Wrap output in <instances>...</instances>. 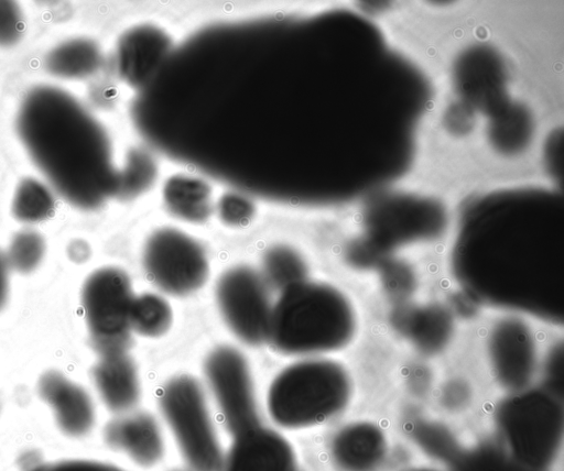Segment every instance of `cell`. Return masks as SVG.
I'll list each match as a JSON object with an SVG mask.
<instances>
[{"label":"cell","mask_w":564,"mask_h":471,"mask_svg":"<svg viewBox=\"0 0 564 471\" xmlns=\"http://www.w3.org/2000/svg\"><path fill=\"white\" fill-rule=\"evenodd\" d=\"M104 439L110 449L144 469L158 465L165 454L162 428L147 412L117 415L105 426Z\"/></svg>","instance_id":"5bb4252c"},{"label":"cell","mask_w":564,"mask_h":471,"mask_svg":"<svg viewBox=\"0 0 564 471\" xmlns=\"http://www.w3.org/2000/svg\"><path fill=\"white\" fill-rule=\"evenodd\" d=\"M203 373L206 392L230 437L262 423L251 369L241 351L215 347L204 360Z\"/></svg>","instance_id":"ba28073f"},{"label":"cell","mask_w":564,"mask_h":471,"mask_svg":"<svg viewBox=\"0 0 564 471\" xmlns=\"http://www.w3.org/2000/svg\"><path fill=\"white\" fill-rule=\"evenodd\" d=\"M496 421L503 443L521 464L547 470L560 454L563 440V406L545 390L509 393L498 406Z\"/></svg>","instance_id":"277c9868"},{"label":"cell","mask_w":564,"mask_h":471,"mask_svg":"<svg viewBox=\"0 0 564 471\" xmlns=\"http://www.w3.org/2000/svg\"><path fill=\"white\" fill-rule=\"evenodd\" d=\"M169 471H189L187 468H174Z\"/></svg>","instance_id":"4316f807"},{"label":"cell","mask_w":564,"mask_h":471,"mask_svg":"<svg viewBox=\"0 0 564 471\" xmlns=\"http://www.w3.org/2000/svg\"><path fill=\"white\" fill-rule=\"evenodd\" d=\"M206 393L193 375L177 374L158 394L162 419L189 471H219L225 454Z\"/></svg>","instance_id":"5b68a950"},{"label":"cell","mask_w":564,"mask_h":471,"mask_svg":"<svg viewBox=\"0 0 564 471\" xmlns=\"http://www.w3.org/2000/svg\"><path fill=\"white\" fill-rule=\"evenodd\" d=\"M10 266L6 252L0 250V310L4 308L9 298Z\"/></svg>","instance_id":"d4e9b609"},{"label":"cell","mask_w":564,"mask_h":471,"mask_svg":"<svg viewBox=\"0 0 564 471\" xmlns=\"http://www.w3.org/2000/svg\"><path fill=\"white\" fill-rule=\"evenodd\" d=\"M256 211L253 200L240 190L226 191L215 201L214 212L224 224L232 228L249 224Z\"/></svg>","instance_id":"7402d4cb"},{"label":"cell","mask_w":564,"mask_h":471,"mask_svg":"<svg viewBox=\"0 0 564 471\" xmlns=\"http://www.w3.org/2000/svg\"><path fill=\"white\" fill-rule=\"evenodd\" d=\"M486 353L491 374L508 393L530 387L539 368L535 335L518 316L499 318L490 327Z\"/></svg>","instance_id":"30bf717a"},{"label":"cell","mask_w":564,"mask_h":471,"mask_svg":"<svg viewBox=\"0 0 564 471\" xmlns=\"http://www.w3.org/2000/svg\"><path fill=\"white\" fill-rule=\"evenodd\" d=\"M358 329V313L341 289L306 278L273 303L268 343L288 357H327L347 348Z\"/></svg>","instance_id":"7a4b0ae2"},{"label":"cell","mask_w":564,"mask_h":471,"mask_svg":"<svg viewBox=\"0 0 564 471\" xmlns=\"http://www.w3.org/2000/svg\"><path fill=\"white\" fill-rule=\"evenodd\" d=\"M142 266L149 281L162 293L187 296L208 280L205 248L184 230L162 226L152 230L142 247Z\"/></svg>","instance_id":"52a82bcc"},{"label":"cell","mask_w":564,"mask_h":471,"mask_svg":"<svg viewBox=\"0 0 564 471\" xmlns=\"http://www.w3.org/2000/svg\"><path fill=\"white\" fill-rule=\"evenodd\" d=\"M96 392L116 415L134 410L141 397L138 368L127 351L100 354L90 370Z\"/></svg>","instance_id":"9a60e30c"},{"label":"cell","mask_w":564,"mask_h":471,"mask_svg":"<svg viewBox=\"0 0 564 471\" xmlns=\"http://www.w3.org/2000/svg\"><path fill=\"white\" fill-rule=\"evenodd\" d=\"M37 394L51 408L57 428L69 438L86 437L96 423V410L88 392L59 371L43 373Z\"/></svg>","instance_id":"4fadbf2b"},{"label":"cell","mask_w":564,"mask_h":471,"mask_svg":"<svg viewBox=\"0 0 564 471\" xmlns=\"http://www.w3.org/2000/svg\"><path fill=\"white\" fill-rule=\"evenodd\" d=\"M354 380L348 368L329 357L300 358L282 369L267 392V410L284 429L315 427L350 406Z\"/></svg>","instance_id":"3957f363"},{"label":"cell","mask_w":564,"mask_h":471,"mask_svg":"<svg viewBox=\"0 0 564 471\" xmlns=\"http://www.w3.org/2000/svg\"><path fill=\"white\" fill-rule=\"evenodd\" d=\"M23 31V17L13 1H0V45L10 46L18 42Z\"/></svg>","instance_id":"cb8c5ba5"},{"label":"cell","mask_w":564,"mask_h":471,"mask_svg":"<svg viewBox=\"0 0 564 471\" xmlns=\"http://www.w3.org/2000/svg\"><path fill=\"white\" fill-rule=\"evenodd\" d=\"M219 471H303L291 442L260 423L231 436Z\"/></svg>","instance_id":"8fae6325"},{"label":"cell","mask_w":564,"mask_h":471,"mask_svg":"<svg viewBox=\"0 0 564 471\" xmlns=\"http://www.w3.org/2000/svg\"><path fill=\"white\" fill-rule=\"evenodd\" d=\"M218 311L231 333L248 346L268 342L273 303L261 273L235 265L218 277L215 286Z\"/></svg>","instance_id":"9c48e42d"},{"label":"cell","mask_w":564,"mask_h":471,"mask_svg":"<svg viewBox=\"0 0 564 471\" xmlns=\"http://www.w3.org/2000/svg\"><path fill=\"white\" fill-rule=\"evenodd\" d=\"M28 471H127L116 464L88 458H68L48 461Z\"/></svg>","instance_id":"603a6c76"},{"label":"cell","mask_w":564,"mask_h":471,"mask_svg":"<svg viewBox=\"0 0 564 471\" xmlns=\"http://www.w3.org/2000/svg\"><path fill=\"white\" fill-rule=\"evenodd\" d=\"M389 452L386 431L367 419L343 425L328 443V456L335 471H382Z\"/></svg>","instance_id":"7c38bea8"},{"label":"cell","mask_w":564,"mask_h":471,"mask_svg":"<svg viewBox=\"0 0 564 471\" xmlns=\"http://www.w3.org/2000/svg\"><path fill=\"white\" fill-rule=\"evenodd\" d=\"M134 296L128 274L119 267L104 266L86 278L82 308L91 344L99 355L127 351Z\"/></svg>","instance_id":"8992f818"},{"label":"cell","mask_w":564,"mask_h":471,"mask_svg":"<svg viewBox=\"0 0 564 471\" xmlns=\"http://www.w3.org/2000/svg\"><path fill=\"white\" fill-rule=\"evenodd\" d=\"M260 273L269 287L279 292L308 278L305 259L295 248L285 243H274L265 249Z\"/></svg>","instance_id":"ac0fdd59"},{"label":"cell","mask_w":564,"mask_h":471,"mask_svg":"<svg viewBox=\"0 0 564 471\" xmlns=\"http://www.w3.org/2000/svg\"><path fill=\"white\" fill-rule=\"evenodd\" d=\"M45 254V242L32 230L18 232L11 240L6 256L11 271L29 274L41 263Z\"/></svg>","instance_id":"44dd1931"},{"label":"cell","mask_w":564,"mask_h":471,"mask_svg":"<svg viewBox=\"0 0 564 471\" xmlns=\"http://www.w3.org/2000/svg\"><path fill=\"white\" fill-rule=\"evenodd\" d=\"M101 59L100 48L94 41L74 39L52 50L45 59V66L56 77L82 78L94 74Z\"/></svg>","instance_id":"e0dca14e"},{"label":"cell","mask_w":564,"mask_h":471,"mask_svg":"<svg viewBox=\"0 0 564 471\" xmlns=\"http://www.w3.org/2000/svg\"><path fill=\"white\" fill-rule=\"evenodd\" d=\"M172 321V307L163 296L149 292L134 296L130 314L132 331L142 337L156 338L169 331Z\"/></svg>","instance_id":"d6986e66"},{"label":"cell","mask_w":564,"mask_h":471,"mask_svg":"<svg viewBox=\"0 0 564 471\" xmlns=\"http://www.w3.org/2000/svg\"><path fill=\"white\" fill-rule=\"evenodd\" d=\"M17 129L37 169L68 204L93 210L116 197L119 169L106 132L70 94L33 88L21 102Z\"/></svg>","instance_id":"6da1fadb"},{"label":"cell","mask_w":564,"mask_h":471,"mask_svg":"<svg viewBox=\"0 0 564 471\" xmlns=\"http://www.w3.org/2000/svg\"><path fill=\"white\" fill-rule=\"evenodd\" d=\"M54 210V197L41 182L26 178L17 187L12 213L22 222H39L48 218Z\"/></svg>","instance_id":"ffe728a7"},{"label":"cell","mask_w":564,"mask_h":471,"mask_svg":"<svg viewBox=\"0 0 564 471\" xmlns=\"http://www.w3.org/2000/svg\"><path fill=\"white\" fill-rule=\"evenodd\" d=\"M162 201L173 217L188 223L205 222L215 209L208 180L189 173H176L164 180Z\"/></svg>","instance_id":"2e32d148"},{"label":"cell","mask_w":564,"mask_h":471,"mask_svg":"<svg viewBox=\"0 0 564 471\" xmlns=\"http://www.w3.org/2000/svg\"><path fill=\"white\" fill-rule=\"evenodd\" d=\"M401 471H442V470H440L437 468H432V467H413V468H408V469H404Z\"/></svg>","instance_id":"484cf974"}]
</instances>
